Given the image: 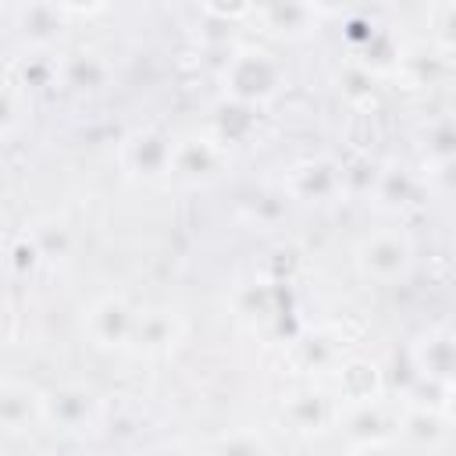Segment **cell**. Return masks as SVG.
Segmentation results:
<instances>
[{
	"label": "cell",
	"mask_w": 456,
	"mask_h": 456,
	"mask_svg": "<svg viewBox=\"0 0 456 456\" xmlns=\"http://www.w3.org/2000/svg\"><path fill=\"white\" fill-rule=\"evenodd\" d=\"M346 456H403V449L395 438H385V442H356L346 449Z\"/></svg>",
	"instance_id": "484cf974"
},
{
	"label": "cell",
	"mask_w": 456,
	"mask_h": 456,
	"mask_svg": "<svg viewBox=\"0 0 456 456\" xmlns=\"http://www.w3.org/2000/svg\"><path fill=\"white\" fill-rule=\"evenodd\" d=\"M28 242L36 246L39 260H64L71 253V232L57 217H43L28 228Z\"/></svg>",
	"instance_id": "cb8c5ba5"
},
{
	"label": "cell",
	"mask_w": 456,
	"mask_h": 456,
	"mask_svg": "<svg viewBox=\"0 0 456 456\" xmlns=\"http://www.w3.org/2000/svg\"><path fill=\"white\" fill-rule=\"evenodd\" d=\"M324 14L328 11L310 7V4H267V7H253V18L264 21L267 32L285 36V39H299V36L314 32Z\"/></svg>",
	"instance_id": "d6986e66"
},
{
	"label": "cell",
	"mask_w": 456,
	"mask_h": 456,
	"mask_svg": "<svg viewBox=\"0 0 456 456\" xmlns=\"http://www.w3.org/2000/svg\"><path fill=\"white\" fill-rule=\"evenodd\" d=\"M103 420H107V406H103L100 392L89 385L68 381V385L50 388L43 399V424L53 428L57 435L93 438V435H100Z\"/></svg>",
	"instance_id": "3957f363"
},
{
	"label": "cell",
	"mask_w": 456,
	"mask_h": 456,
	"mask_svg": "<svg viewBox=\"0 0 456 456\" xmlns=\"http://www.w3.org/2000/svg\"><path fill=\"white\" fill-rule=\"evenodd\" d=\"M139 306L125 292H100L82 310V335L100 353H132Z\"/></svg>",
	"instance_id": "277c9868"
},
{
	"label": "cell",
	"mask_w": 456,
	"mask_h": 456,
	"mask_svg": "<svg viewBox=\"0 0 456 456\" xmlns=\"http://www.w3.org/2000/svg\"><path fill=\"white\" fill-rule=\"evenodd\" d=\"M449 438V410H435V406H420V403H403V410H395V442H403L406 449H442Z\"/></svg>",
	"instance_id": "9a60e30c"
},
{
	"label": "cell",
	"mask_w": 456,
	"mask_h": 456,
	"mask_svg": "<svg viewBox=\"0 0 456 456\" xmlns=\"http://www.w3.org/2000/svg\"><path fill=\"white\" fill-rule=\"evenodd\" d=\"M0 18H4V11H0Z\"/></svg>",
	"instance_id": "4316f807"
},
{
	"label": "cell",
	"mask_w": 456,
	"mask_h": 456,
	"mask_svg": "<svg viewBox=\"0 0 456 456\" xmlns=\"http://www.w3.org/2000/svg\"><path fill=\"white\" fill-rule=\"evenodd\" d=\"M331 395L338 406H360V403H378L385 395V374L374 360L367 356H346L331 370Z\"/></svg>",
	"instance_id": "4fadbf2b"
},
{
	"label": "cell",
	"mask_w": 456,
	"mask_h": 456,
	"mask_svg": "<svg viewBox=\"0 0 456 456\" xmlns=\"http://www.w3.org/2000/svg\"><path fill=\"white\" fill-rule=\"evenodd\" d=\"M232 164V150H224L214 135L207 132H189V135H178L171 142V167H167V178L178 182V185H189V189H200V185H210L217 182Z\"/></svg>",
	"instance_id": "5b68a950"
},
{
	"label": "cell",
	"mask_w": 456,
	"mask_h": 456,
	"mask_svg": "<svg viewBox=\"0 0 456 456\" xmlns=\"http://www.w3.org/2000/svg\"><path fill=\"white\" fill-rule=\"evenodd\" d=\"M114 78V64L100 50H71L53 61V82H61L75 96H100Z\"/></svg>",
	"instance_id": "8fae6325"
},
{
	"label": "cell",
	"mask_w": 456,
	"mask_h": 456,
	"mask_svg": "<svg viewBox=\"0 0 456 456\" xmlns=\"http://www.w3.org/2000/svg\"><path fill=\"white\" fill-rule=\"evenodd\" d=\"M278 417L296 435H324L328 428H338L342 406L324 381H303L278 399Z\"/></svg>",
	"instance_id": "8992f818"
},
{
	"label": "cell",
	"mask_w": 456,
	"mask_h": 456,
	"mask_svg": "<svg viewBox=\"0 0 456 456\" xmlns=\"http://www.w3.org/2000/svg\"><path fill=\"white\" fill-rule=\"evenodd\" d=\"M171 135L160 128H135L121 142V167L139 182H164L171 167Z\"/></svg>",
	"instance_id": "9c48e42d"
},
{
	"label": "cell",
	"mask_w": 456,
	"mask_h": 456,
	"mask_svg": "<svg viewBox=\"0 0 456 456\" xmlns=\"http://www.w3.org/2000/svg\"><path fill=\"white\" fill-rule=\"evenodd\" d=\"M46 392L25 378H0V431L25 435L43 424Z\"/></svg>",
	"instance_id": "5bb4252c"
},
{
	"label": "cell",
	"mask_w": 456,
	"mask_h": 456,
	"mask_svg": "<svg viewBox=\"0 0 456 456\" xmlns=\"http://www.w3.org/2000/svg\"><path fill=\"white\" fill-rule=\"evenodd\" d=\"M253 132H256V110L253 107H242V103H232V100H221L214 107V118H210L207 135H214L224 150L246 142Z\"/></svg>",
	"instance_id": "ffe728a7"
},
{
	"label": "cell",
	"mask_w": 456,
	"mask_h": 456,
	"mask_svg": "<svg viewBox=\"0 0 456 456\" xmlns=\"http://www.w3.org/2000/svg\"><path fill=\"white\" fill-rule=\"evenodd\" d=\"M338 428L346 431L349 445L356 442H385L395 438V413H388V406L378 403H360V406H342Z\"/></svg>",
	"instance_id": "e0dca14e"
},
{
	"label": "cell",
	"mask_w": 456,
	"mask_h": 456,
	"mask_svg": "<svg viewBox=\"0 0 456 456\" xmlns=\"http://www.w3.org/2000/svg\"><path fill=\"white\" fill-rule=\"evenodd\" d=\"M420 192H424L420 178L413 171H406V167L392 164V167H381V171L370 175V200L388 214H399V210L413 207Z\"/></svg>",
	"instance_id": "ac0fdd59"
},
{
	"label": "cell",
	"mask_w": 456,
	"mask_h": 456,
	"mask_svg": "<svg viewBox=\"0 0 456 456\" xmlns=\"http://www.w3.org/2000/svg\"><path fill=\"white\" fill-rule=\"evenodd\" d=\"M28 89L21 82L0 78V142L14 139L28 121Z\"/></svg>",
	"instance_id": "603a6c76"
},
{
	"label": "cell",
	"mask_w": 456,
	"mask_h": 456,
	"mask_svg": "<svg viewBox=\"0 0 456 456\" xmlns=\"http://www.w3.org/2000/svg\"><path fill=\"white\" fill-rule=\"evenodd\" d=\"M406 367L417 381L445 385L452 388V370H456V335L449 321L428 324L410 346H406Z\"/></svg>",
	"instance_id": "52a82bcc"
},
{
	"label": "cell",
	"mask_w": 456,
	"mask_h": 456,
	"mask_svg": "<svg viewBox=\"0 0 456 456\" xmlns=\"http://www.w3.org/2000/svg\"><path fill=\"white\" fill-rule=\"evenodd\" d=\"M217 82H221L224 100L260 110L264 103H271L274 96L285 93L289 68H285V61L271 46L246 43V46H235L224 57V64L217 71Z\"/></svg>",
	"instance_id": "6da1fadb"
},
{
	"label": "cell",
	"mask_w": 456,
	"mask_h": 456,
	"mask_svg": "<svg viewBox=\"0 0 456 456\" xmlns=\"http://www.w3.org/2000/svg\"><path fill=\"white\" fill-rule=\"evenodd\" d=\"M11 28L25 46H32L36 53H46L64 39L68 14L61 4H21V7H11Z\"/></svg>",
	"instance_id": "7c38bea8"
},
{
	"label": "cell",
	"mask_w": 456,
	"mask_h": 456,
	"mask_svg": "<svg viewBox=\"0 0 456 456\" xmlns=\"http://www.w3.org/2000/svg\"><path fill=\"white\" fill-rule=\"evenodd\" d=\"M203 456H271V442L256 428H228L203 449Z\"/></svg>",
	"instance_id": "7402d4cb"
},
{
	"label": "cell",
	"mask_w": 456,
	"mask_h": 456,
	"mask_svg": "<svg viewBox=\"0 0 456 456\" xmlns=\"http://www.w3.org/2000/svg\"><path fill=\"white\" fill-rule=\"evenodd\" d=\"M456 157V128L452 114H435L424 125V167H445Z\"/></svg>",
	"instance_id": "44dd1931"
},
{
	"label": "cell",
	"mask_w": 456,
	"mask_h": 456,
	"mask_svg": "<svg viewBox=\"0 0 456 456\" xmlns=\"http://www.w3.org/2000/svg\"><path fill=\"white\" fill-rule=\"evenodd\" d=\"M353 264L363 281L395 289L406 285L417 267V242L403 224H378L356 239Z\"/></svg>",
	"instance_id": "7a4b0ae2"
},
{
	"label": "cell",
	"mask_w": 456,
	"mask_h": 456,
	"mask_svg": "<svg viewBox=\"0 0 456 456\" xmlns=\"http://www.w3.org/2000/svg\"><path fill=\"white\" fill-rule=\"evenodd\" d=\"M346 338L338 328L331 324H317L310 331H303L296 338V363L306 370V374H331L342 360H346Z\"/></svg>",
	"instance_id": "2e32d148"
},
{
	"label": "cell",
	"mask_w": 456,
	"mask_h": 456,
	"mask_svg": "<svg viewBox=\"0 0 456 456\" xmlns=\"http://www.w3.org/2000/svg\"><path fill=\"white\" fill-rule=\"evenodd\" d=\"M185 338V321L171 306H139L135 314V331H132V353L142 356H167L182 346Z\"/></svg>",
	"instance_id": "30bf717a"
},
{
	"label": "cell",
	"mask_w": 456,
	"mask_h": 456,
	"mask_svg": "<svg viewBox=\"0 0 456 456\" xmlns=\"http://www.w3.org/2000/svg\"><path fill=\"white\" fill-rule=\"evenodd\" d=\"M281 192L289 203H331L346 192V167L331 157H303L285 171Z\"/></svg>",
	"instance_id": "ba28073f"
},
{
	"label": "cell",
	"mask_w": 456,
	"mask_h": 456,
	"mask_svg": "<svg viewBox=\"0 0 456 456\" xmlns=\"http://www.w3.org/2000/svg\"><path fill=\"white\" fill-rule=\"evenodd\" d=\"M142 456H203V449L192 445L189 438H160V442H153Z\"/></svg>",
	"instance_id": "d4e9b609"
}]
</instances>
